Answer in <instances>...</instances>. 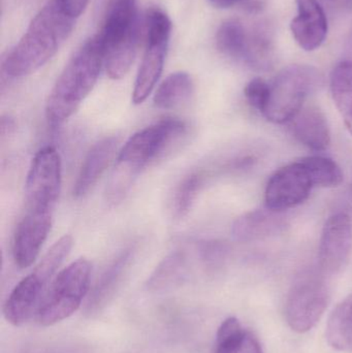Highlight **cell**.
<instances>
[{"instance_id":"8","label":"cell","mask_w":352,"mask_h":353,"mask_svg":"<svg viewBox=\"0 0 352 353\" xmlns=\"http://www.w3.org/2000/svg\"><path fill=\"white\" fill-rule=\"evenodd\" d=\"M327 277L318 269L303 272L296 278L285 303V317L293 332L307 333L324 316L331 301Z\"/></svg>"},{"instance_id":"9","label":"cell","mask_w":352,"mask_h":353,"mask_svg":"<svg viewBox=\"0 0 352 353\" xmlns=\"http://www.w3.org/2000/svg\"><path fill=\"white\" fill-rule=\"evenodd\" d=\"M171 32L169 16L161 8H151L146 16V47L132 92L136 105L148 99L163 74Z\"/></svg>"},{"instance_id":"18","label":"cell","mask_w":352,"mask_h":353,"mask_svg":"<svg viewBox=\"0 0 352 353\" xmlns=\"http://www.w3.org/2000/svg\"><path fill=\"white\" fill-rule=\"evenodd\" d=\"M213 353H265L256 336L236 317L225 319L216 334Z\"/></svg>"},{"instance_id":"5","label":"cell","mask_w":352,"mask_h":353,"mask_svg":"<svg viewBox=\"0 0 352 353\" xmlns=\"http://www.w3.org/2000/svg\"><path fill=\"white\" fill-rule=\"evenodd\" d=\"M72 247V236H61L52 245L33 271L17 284L4 303L3 315L8 323L20 327L29 321L33 313H37L52 278L70 254Z\"/></svg>"},{"instance_id":"2","label":"cell","mask_w":352,"mask_h":353,"mask_svg":"<svg viewBox=\"0 0 352 353\" xmlns=\"http://www.w3.org/2000/svg\"><path fill=\"white\" fill-rule=\"evenodd\" d=\"M186 132L185 122L177 118H167L130 138L120 150L107 189L109 203L112 205L120 203L143 169L165 154V151L183 138Z\"/></svg>"},{"instance_id":"27","label":"cell","mask_w":352,"mask_h":353,"mask_svg":"<svg viewBox=\"0 0 352 353\" xmlns=\"http://www.w3.org/2000/svg\"><path fill=\"white\" fill-rule=\"evenodd\" d=\"M244 94L249 105L262 114L268 103L270 84L262 79H253L246 85Z\"/></svg>"},{"instance_id":"33","label":"cell","mask_w":352,"mask_h":353,"mask_svg":"<svg viewBox=\"0 0 352 353\" xmlns=\"http://www.w3.org/2000/svg\"><path fill=\"white\" fill-rule=\"evenodd\" d=\"M240 1H242V0H209V2L216 8H231Z\"/></svg>"},{"instance_id":"32","label":"cell","mask_w":352,"mask_h":353,"mask_svg":"<svg viewBox=\"0 0 352 353\" xmlns=\"http://www.w3.org/2000/svg\"><path fill=\"white\" fill-rule=\"evenodd\" d=\"M1 136L6 137L8 134H12L14 130V128H16V124H14V120L10 117H2L1 119Z\"/></svg>"},{"instance_id":"11","label":"cell","mask_w":352,"mask_h":353,"mask_svg":"<svg viewBox=\"0 0 352 353\" xmlns=\"http://www.w3.org/2000/svg\"><path fill=\"white\" fill-rule=\"evenodd\" d=\"M311 176L303 161H295L275 172L265 192L266 208L283 212L297 207L309 197L313 188Z\"/></svg>"},{"instance_id":"20","label":"cell","mask_w":352,"mask_h":353,"mask_svg":"<svg viewBox=\"0 0 352 353\" xmlns=\"http://www.w3.org/2000/svg\"><path fill=\"white\" fill-rule=\"evenodd\" d=\"M194 84L187 72L169 74L155 92L153 103L158 109L172 110L181 107L191 99Z\"/></svg>"},{"instance_id":"4","label":"cell","mask_w":352,"mask_h":353,"mask_svg":"<svg viewBox=\"0 0 352 353\" xmlns=\"http://www.w3.org/2000/svg\"><path fill=\"white\" fill-rule=\"evenodd\" d=\"M107 76L123 78L132 68L140 39L136 0H109L99 34Z\"/></svg>"},{"instance_id":"17","label":"cell","mask_w":352,"mask_h":353,"mask_svg":"<svg viewBox=\"0 0 352 353\" xmlns=\"http://www.w3.org/2000/svg\"><path fill=\"white\" fill-rule=\"evenodd\" d=\"M284 217L281 212L272 210H254L244 214L234 222L231 234L239 242L262 240L278 234L284 228Z\"/></svg>"},{"instance_id":"6","label":"cell","mask_w":352,"mask_h":353,"mask_svg":"<svg viewBox=\"0 0 352 353\" xmlns=\"http://www.w3.org/2000/svg\"><path fill=\"white\" fill-rule=\"evenodd\" d=\"M91 270L90 261L79 259L60 271L35 313L39 325L51 327L80 309L90 288Z\"/></svg>"},{"instance_id":"31","label":"cell","mask_w":352,"mask_h":353,"mask_svg":"<svg viewBox=\"0 0 352 353\" xmlns=\"http://www.w3.org/2000/svg\"><path fill=\"white\" fill-rule=\"evenodd\" d=\"M320 6L336 12H343L352 8V0H316Z\"/></svg>"},{"instance_id":"29","label":"cell","mask_w":352,"mask_h":353,"mask_svg":"<svg viewBox=\"0 0 352 353\" xmlns=\"http://www.w3.org/2000/svg\"><path fill=\"white\" fill-rule=\"evenodd\" d=\"M25 353H90V350L82 344L62 343L39 346Z\"/></svg>"},{"instance_id":"19","label":"cell","mask_w":352,"mask_h":353,"mask_svg":"<svg viewBox=\"0 0 352 353\" xmlns=\"http://www.w3.org/2000/svg\"><path fill=\"white\" fill-rule=\"evenodd\" d=\"M134 248L130 247L122 251L117 259L109 265L99 278L97 283L93 288L92 294L88 302L89 312L99 310L109 300L110 296L114 294L116 288L119 284L122 276L125 273L132 256H134Z\"/></svg>"},{"instance_id":"10","label":"cell","mask_w":352,"mask_h":353,"mask_svg":"<svg viewBox=\"0 0 352 353\" xmlns=\"http://www.w3.org/2000/svg\"><path fill=\"white\" fill-rule=\"evenodd\" d=\"M62 165L53 147H43L31 161L25 186V210L28 213L53 214L61 189Z\"/></svg>"},{"instance_id":"28","label":"cell","mask_w":352,"mask_h":353,"mask_svg":"<svg viewBox=\"0 0 352 353\" xmlns=\"http://www.w3.org/2000/svg\"><path fill=\"white\" fill-rule=\"evenodd\" d=\"M198 254L205 265L215 267L225 261L227 247L218 241H204L198 244Z\"/></svg>"},{"instance_id":"3","label":"cell","mask_w":352,"mask_h":353,"mask_svg":"<svg viewBox=\"0 0 352 353\" xmlns=\"http://www.w3.org/2000/svg\"><path fill=\"white\" fill-rule=\"evenodd\" d=\"M105 54L99 37L87 39L74 54L56 81L48 97L45 117L57 128L68 121L94 88Z\"/></svg>"},{"instance_id":"15","label":"cell","mask_w":352,"mask_h":353,"mask_svg":"<svg viewBox=\"0 0 352 353\" xmlns=\"http://www.w3.org/2000/svg\"><path fill=\"white\" fill-rule=\"evenodd\" d=\"M293 136L304 146L314 151H324L331 144L328 119L318 105H306L291 120Z\"/></svg>"},{"instance_id":"26","label":"cell","mask_w":352,"mask_h":353,"mask_svg":"<svg viewBox=\"0 0 352 353\" xmlns=\"http://www.w3.org/2000/svg\"><path fill=\"white\" fill-rule=\"evenodd\" d=\"M204 174L192 173L182 180L174 197V214L178 219L188 215L204 183Z\"/></svg>"},{"instance_id":"24","label":"cell","mask_w":352,"mask_h":353,"mask_svg":"<svg viewBox=\"0 0 352 353\" xmlns=\"http://www.w3.org/2000/svg\"><path fill=\"white\" fill-rule=\"evenodd\" d=\"M185 254L181 251H176L165 257L148 281L150 290H159L169 288L183 279L187 269Z\"/></svg>"},{"instance_id":"21","label":"cell","mask_w":352,"mask_h":353,"mask_svg":"<svg viewBox=\"0 0 352 353\" xmlns=\"http://www.w3.org/2000/svg\"><path fill=\"white\" fill-rule=\"evenodd\" d=\"M249 34L241 22L227 20L219 27L216 33V47L220 53L231 59L245 62L251 43Z\"/></svg>"},{"instance_id":"23","label":"cell","mask_w":352,"mask_h":353,"mask_svg":"<svg viewBox=\"0 0 352 353\" xmlns=\"http://www.w3.org/2000/svg\"><path fill=\"white\" fill-rule=\"evenodd\" d=\"M330 87L333 99L352 134V61H341L333 68Z\"/></svg>"},{"instance_id":"12","label":"cell","mask_w":352,"mask_h":353,"mask_svg":"<svg viewBox=\"0 0 352 353\" xmlns=\"http://www.w3.org/2000/svg\"><path fill=\"white\" fill-rule=\"evenodd\" d=\"M351 249V217L344 212H339L329 218L322 230L318 269L328 277L340 273L349 261Z\"/></svg>"},{"instance_id":"16","label":"cell","mask_w":352,"mask_h":353,"mask_svg":"<svg viewBox=\"0 0 352 353\" xmlns=\"http://www.w3.org/2000/svg\"><path fill=\"white\" fill-rule=\"evenodd\" d=\"M118 142L119 140L116 137H109L99 141L91 148L83 161L80 173L74 183V197L81 199L92 190L113 159L117 150Z\"/></svg>"},{"instance_id":"30","label":"cell","mask_w":352,"mask_h":353,"mask_svg":"<svg viewBox=\"0 0 352 353\" xmlns=\"http://www.w3.org/2000/svg\"><path fill=\"white\" fill-rule=\"evenodd\" d=\"M57 2L66 14L76 19L84 12L89 0H57Z\"/></svg>"},{"instance_id":"14","label":"cell","mask_w":352,"mask_h":353,"mask_svg":"<svg viewBox=\"0 0 352 353\" xmlns=\"http://www.w3.org/2000/svg\"><path fill=\"white\" fill-rule=\"evenodd\" d=\"M298 16L291 21L296 41L305 51L320 48L328 34V20L324 8L316 0H296Z\"/></svg>"},{"instance_id":"22","label":"cell","mask_w":352,"mask_h":353,"mask_svg":"<svg viewBox=\"0 0 352 353\" xmlns=\"http://www.w3.org/2000/svg\"><path fill=\"white\" fill-rule=\"evenodd\" d=\"M326 337L334 350L352 352V294L333 311L327 325Z\"/></svg>"},{"instance_id":"13","label":"cell","mask_w":352,"mask_h":353,"mask_svg":"<svg viewBox=\"0 0 352 353\" xmlns=\"http://www.w3.org/2000/svg\"><path fill=\"white\" fill-rule=\"evenodd\" d=\"M53 222L51 214L24 212L17 226L12 243V256L20 269L30 267L37 261Z\"/></svg>"},{"instance_id":"25","label":"cell","mask_w":352,"mask_h":353,"mask_svg":"<svg viewBox=\"0 0 352 353\" xmlns=\"http://www.w3.org/2000/svg\"><path fill=\"white\" fill-rule=\"evenodd\" d=\"M311 176L314 186L337 187L342 183L343 173L336 161L329 157L314 155L301 159Z\"/></svg>"},{"instance_id":"7","label":"cell","mask_w":352,"mask_h":353,"mask_svg":"<svg viewBox=\"0 0 352 353\" xmlns=\"http://www.w3.org/2000/svg\"><path fill=\"white\" fill-rule=\"evenodd\" d=\"M322 84V74L312 66L296 64L284 68L270 84V95L262 115L273 123L291 121Z\"/></svg>"},{"instance_id":"1","label":"cell","mask_w":352,"mask_h":353,"mask_svg":"<svg viewBox=\"0 0 352 353\" xmlns=\"http://www.w3.org/2000/svg\"><path fill=\"white\" fill-rule=\"evenodd\" d=\"M57 0H50L33 18L19 43L8 52L2 70L10 78H23L43 68L54 57L74 27Z\"/></svg>"}]
</instances>
